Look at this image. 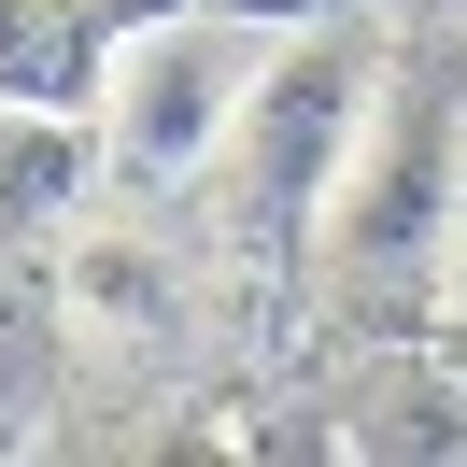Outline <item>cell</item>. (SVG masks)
Masks as SVG:
<instances>
[{
    "mask_svg": "<svg viewBox=\"0 0 467 467\" xmlns=\"http://www.w3.org/2000/svg\"><path fill=\"white\" fill-rule=\"evenodd\" d=\"M467 29H410V57L382 71L368 128L340 156V199H326L312 284L340 326L368 340H425L439 284H453V213H467Z\"/></svg>",
    "mask_w": 467,
    "mask_h": 467,
    "instance_id": "6da1fadb",
    "label": "cell"
},
{
    "mask_svg": "<svg viewBox=\"0 0 467 467\" xmlns=\"http://www.w3.org/2000/svg\"><path fill=\"white\" fill-rule=\"evenodd\" d=\"M382 99V15H297L284 57L255 71V99H241L227 128V255L255 269V284H312V241H326V199H340V156L354 128H368Z\"/></svg>",
    "mask_w": 467,
    "mask_h": 467,
    "instance_id": "7a4b0ae2",
    "label": "cell"
},
{
    "mask_svg": "<svg viewBox=\"0 0 467 467\" xmlns=\"http://www.w3.org/2000/svg\"><path fill=\"white\" fill-rule=\"evenodd\" d=\"M284 29L297 15H255V0H156L114 43V71H99V156H114V184H199L227 156L255 71L284 57Z\"/></svg>",
    "mask_w": 467,
    "mask_h": 467,
    "instance_id": "3957f363",
    "label": "cell"
},
{
    "mask_svg": "<svg viewBox=\"0 0 467 467\" xmlns=\"http://www.w3.org/2000/svg\"><path fill=\"white\" fill-rule=\"evenodd\" d=\"M99 184H114V156H99V114L0 99V227H15V241H71Z\"/></svg>",
    "mask_w": 467,
    "mask_h": 467,
    "instance_id": "277c9868",
    "label": "cell"
},
{
    "mask_svg": "<svg viewBox=\"0 0 467 467\" xmlns=\"http://www.w3.org/2000/svg\"><path fill=\"white\" fill-rule=\"evenodd\" d=\"M156 0H0V99H57V114H99V71L142 29Z\"/></svg>",
    "mask_w": 467,
    "mask_h": 467,
    "instance_id": "5b68a950",
    "label": "cell"
},
{
    "mask_svg": "<svg viewBox=\"0 0 467 467\" xmlns=\"http://www.w3.org/2000/svg\"><path fill=\"white\" fill-rule=\"evenodd\" d=\"M57 297L99 326V340H128V354H171V340H184V255L142 241V227H71Z\"/></svg>",
    "mask_w": 467,
    "mask_h": 467,
    "instance_id": "8992f818",
    "label": "cell"
},
{
    "mask_svg": "<svg viewBox=\"0 0 467 467\" xmlns=\"http://www.w3.org/2000/svg\"><path fill=\"white\" fill-rule=\"evenodd\" d=\"M43 326H57V284H29V241L0 227V439L43 410Z\"/></svg>",
    "mask_w": 467,
    "mask_h": 467,
    "instance_id": "52a82bcc",
    "label": "cell"
},
{
    "mask_svg": "<svg viewBox=\"0 0 467 467\" xmlns=\"http://www.w3.org/2000/svg\"><path fill=\"white\" fill-rule=\"evenodd\" d=\"M354 439H368V453H453L467 425H453V397H439V382L397 368V382H382V410H354Z\"/></svg>",
    "mask_w": 467,
    "mask_h": 467,
    "instance_id": "ba28073f",
    "label": "cell"
},
{
    "mask_svg": "<svg viewBox=\"0 0 467 467\" xmlns=\"http://www.w3.org/2000/svg\"><path fill=\"white\" fill-rule=\"evenodd\" d=\"M382 29H397V43L410 29H467V0H382Z\"/></svg>",
    "mask_w": 467,
    "mask_h": 467,
    "instance_id": "9c48e42d",
    "label": "cell"
},
{
    "mask_svg": "<svg viewBox=\"0 0 467 467\" xmlns=\"http://www.w3.org/2000/svg\"><path fill=\"white\" fill-rule=\"evenodd\" d=\"M439 326H467V213H453V284H439Z\"/></svg>",
    "mask_w": 467,
    "mask_h": 467,
    "instance_id": "30bf717a",
    "label": "cell"
}]
</instances>
